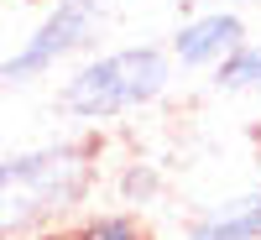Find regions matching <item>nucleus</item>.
Listing matches in <instances>:
<instances>
[{"label": "nucleus", "mask_w": 261, "mask_h": 240, "mask_svg": "<svg viewBox=\"0 0 261 240\" xmlns=\"http://www.w3.org/2000/svg\"><path fill=\"white\" fill-rule=\"evenodd\" d=\"M94 188L89 146H42L0 162V240L32 235L42 225L73 214Z\"/></svg>", "instance_id": "obj_1"}, {"label": "nucleus", "mask_w": 261, "mask_h": 240, "mask_svg": "<svg viewBox=\"0 0 261 240\" xmlns=\"http://www.w3.org/2000/svg\"><path fill=\"white\" fill-rule=\"evenodd\" d=\"M63 240H151V230L136 220V214H89L73 235Z\"/></svg>", "instance_id": "obj_7"}, {"label": "nucleus", "mask_w": 261, "mask_h": 240, "mask_svg": "<svg viewBox=\"0 0 261 240\" xmlns=\"http://www.w3.org/2000/svg\"><path fill=\"white\" fill-rule=\"evenodd\" d=\"M183 240H261V183L251 193H241V199L188 220Z\"/></svg>", "instance_id": "obj_5"}, {"label": "nucleus", "mask_w": 261, "mask_h": 240, "mask_svg": "<svg viewBox=\"0 0 261 240\" xmlns=\"http://www.w3.org/2000/svg\"><path fill=\"white\" fill-rule=\"evenodd\" d=\"M172 84V58L162 47H120V52H105V58H89L84 68L58 89V110L73 115V120H115V115H130V110H146L157 104Z\"/></svg>", "instance_id": "obj_2"}, {"label": "nucleus", "mask_w": 261, "mask_h": 240, "mask_svg": "<svg viewBox=\"0 0 261 240\" xmlns=\"http://www.w3.org/2000/svg\"><path fill=\"white\" fill-rule=\"evenodd\" d=\"M235 6H256V0H235Z\"/></svg>", "instance_id": "obj_9"}, {"label": "nucleus", "mask_w": 261, "mask_h": 240, "mask_svg": "<svg viewBox=\"0 0 261 240\" xmlns=\"http://www.w3.org/2000/svg\"><path fill=\"white\" fill-rule=\"evenodd\" d=\"M157 188H162V178H157V172H151V167H141V162H130L125 183H120L125 204H146V199H157Z\"/></svg>", "instance_id": "obj_8"}, {"label": "nucleus", "mask_w": 261, "mask_h": 240, "mask_svg": "<svg viewBox=\"0 0 261 240\" xmlns=\"http://www.w3.org/2000/svg\"><path fill=\"white\" fill-rule=\"evenodd\" d=\"M241 42H246L241 11H199L172 32V58L183 68H220Z\"/></svg>", "instance_id": "obj_4"}, {"label": "nucleus", "mask_w": 261, "mask_h": 240, "mask_svg": "<svg viewBox=\"0 0 261 240\" xmlns=\"http://www.w3.org/2000/svg\"><path fill=\"white\" fill-rule=\"evenodd\" d=\"M214 84L230 94H256L261 89V42H241L220 68H214Z\"/></svg>", "instance_id": "obj_6"}, {"label": "nucleus", "mask_w": 261, "mask_h": 240, "mask_svg": "<svg viewBox=\"0 0 261 240\" xmlns=\"http://www.w3.org/2000/svg\"><path fill=\"white\" fill-rule=\"evenodd\" d=\"M99 21H105V0H53V11L32 26V37L11 58H0V78L27 84V78L53 73L68 52H79L99 32Z\"/></svg>", "instance_id": "obj_3"}]
</instances>
